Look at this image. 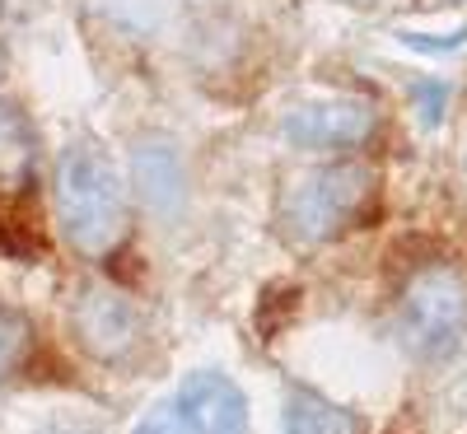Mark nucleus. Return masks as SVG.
Segmentation results:
<instances>
[{
    "label": "nucleus",
    "mask_w": 467,
    "mask_h": 434,
    "mask_svg": "<svg viewBox=\"0 0 467 434\" xmlns=\"http://www.w3.org/2000/svg\"><path fill=\"white\" fill-rule=\"evenodd\" d=\"M57 206H61V229L66 239L103 257L122 243L127 233V191L117 178L112 160L94 145H70L61 154V173H57Z\"/></svg>",
    "instance_id": "nucleus-1"
},
{
    "label": "nucleus",
    "mask_w": 467,
    "mask_h": 434,
    "mask_svg": "<svg viewBox=\"0 0 467 434\" xmlns=\"http://www.w3.org/2000/svg\"><path fill=\"white\" fill-rule=\"evenodd\" d=\"M398 327H402V346L420 355V360L453 355L467 327V285L458 281V271L431 266L411 275V285L402 290Z\"/></svg>",
    "instance_id": "nucleus-2"
},
{
    "label": "nucleus",
    "mask_w": 467,
    "mask_h": 434,
    "mask_svg": "<svg viewBox=\"0 0 467 434\" xmlns=\"http://www.w3.org/2000/svg\"><path fill=\"white\" fill-rule=\"evenodd\" d=\"M248 402L224 374H192L173 398L154 407L136 434H244Z\"/></svg>",
    "instance_id": "nucleus-3"
},
{
    "label": "nucleus",
    "mask_w": 467,
    "mask_h": 434,
    "mask_svg": "<svg viewBox=\"0 0 467 434\" xmlns=\"http://www.w3.org/2000/svg\"><path fill=\"white\" fill-rule=\"evenodd\" d=\"M365 196H369V173L360 164L318 169L290 191V229L299 239H332L360 215Z\"/></svg>",
    "instance_id": "nucleus-4"
},
{
    "label": "nucleus",
    "mask_w": 467,
    "mask_h": 434,
    "mask_svg": "<svg viewBox=\"0 0 467 434\" xmlns=\"http://www.w3.org/2000/svg\"><path fill=\"white\" fill-rule=\"evenodd\" d=\"M369 131H374L369 103H318V108H295L285 117V136L304 150H350L365 145Z\"/></svg>",
    "instance_id": "nucleus-5"
},
{
    "label": "nucleus",
    "mask_w": 467,
    "mask_h": 434,
    "mask_svg": "<svg viewBox=\"0 0 467 434\" xmlns=\"http://www.w3.org/2000/svg\"><path fill=\"white\" fill-rule=\"evenodd\" d=\"M75 336L99 360H117L136 341V313L122 294H112L103 285H89L75 304Z\"/></svg>",
    "instance_id": "nucleus-6"
},
{
    "label": "nucleus",
    "mask_w": 467,
    "mask_h": 434,
    "mask_svg": "<svg viewBox=\"0 0 467 434\" xmlns=\"http://www.w3.org/2000/svg\"><path fill=\"white\" fill-rule=\"evenodd\" d=\"M285 434H356V420L341 407L323 402L318 392L290 388L285 392Z\"/></svg>",
    "instance_id": "nucleus-7"
},
{
    "label": "nucleus",
    "mask_w": 467,
    "mask_h": 434,
    "mask_svg": "<svg viewBox=\"0 0 467 434\" xmlns=\"http://www.w3.org/2000/svg\"><path fill=\"white\" fill-rule=\"evenodd\" d=\"M24 336H28V327H24L19 318H0V378H5V374L19 365Z\"/></svg>",
    "instance_id": "nucleus-8"
},
{
    "label": "nucleus",
    "mask_w": 467,
    "mask_h": 434,
    "mask_svg": "<svg viewBox=\"0 0 467 434\" xmlns=\"http://www.w3.org/2000/svg\"><path fill=\"white\" fill-rule=\"evenodd\" d=\"M420 98H425V122H440V117H444V89H435V85H425L420 89Z\"/></svg>",
    "instance_id": "nucleus-9"
}]
</instances>
